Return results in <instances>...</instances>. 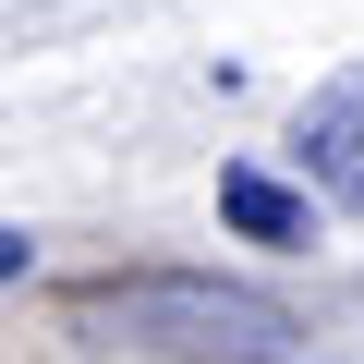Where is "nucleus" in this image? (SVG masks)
<instances>
[{"instance_id":"f257e3e1","label":"nucleus","mask_w":364,"mask_h":364,"mask_svg":"<svg viewBox=\"0 0 364 364\" xmlns=\"http://www.w3.org/2000/svg\"><path fill=\"white\" fill-rule=\"evenodd\" d=\"M291 158H304V182H316L328 207H352V219H364V61H352V73H328V85L304 97Z\"/></svg>"},{"instance_id":"f03ea898","label":"nucleus","mask_w":364,"mask_h":364,"mask_svg":"<svg viewBox=\"0 0 364 364\" xmlns=\"http://www.w3.org/2000/svg\"><path fill=\"white\" fill-rule=\"evenodd\" d=\"M219 207H231V231H243V243H304V231H316V207H304V195H279V182H267V170H243V158L219 170Z\"/></svg>"}]
</instances>
